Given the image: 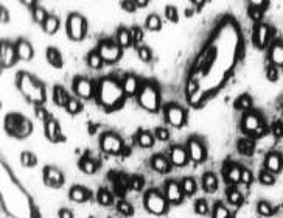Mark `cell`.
<instances>
[{
	"instance_id": "6da1fadb",
	"label": "cell",
	"mask_w": 283,
	"mask_h": 218,
	"mask_svg": "<svg viewBox=\"0 0 283 218\" xmlns=\"http://www.w3.org/2000/svg\"><path fill=\"white\" fill-rule=\"evenodd\" d=\"M97 103L104 107L107 113H112L120 109L126 100V95L123 92L122 81H117L112 77H104L97 84V94H95Z\"/></svg>"
},
{
	"instance_id": "7a4b0ae2",
	"label": "cell",
	"mask_w": 283,
	"mask_h": 218,
	"mask_svg": "<svg viewBox=\"0 0 283 218\" xmlns=\"http://www.w3.org/2000/svg\"><path fill=\"white\" fill-rule=\"evenodd\" d=\"M16 87L19 89V92L24 95V98L33 103L34 106L46 103V98H47L46 86L33 75L27 72H19L16 77Z\"/></svg>"
},
{
	"instance_id": "3957f363",
	"label": "cell",
	"mask_w": 283,
	"mask_h": 218,
	"mask_svg": "<svg viewBox=\"0 0 283 218\" xmlns=\"http://www.w3.org/2000/svg\"><path fill=\"white\" fill-rule=\"evenodd\" d=\"M139 104L148 113H159L160 111V89L154 81H143L140 91L137 94Z\"/></svg>"
},
{
	"instance_id": "277c9868",
	"label": "cell",
	"mask_w": 283,
	"mask_h": 218,
	"mask_svg": "<svg viewBox=\"0 0 283 218\" xmlns=\"http://www.w3.org/2000/svg\"><path fill=\"white\" fill-rule=\"evenodd\" d=\"M5 129L16 139H27L33 133V123L22 114H8L5 117Z\"/></svg>"
},
{
	"instance_id": "5b68a950",
	"label": "cell",
	"mask_w": 283,
	"mask_h": 218,
	"mask_svg": "<svg viewBox=\"0 0 283 218\" xmlns=\"http://www.w3.org/2000/svg\"><path fill=\"white\" fill-rule=\"evenodd\" d=\"M239 125H241V131L245 133V136L249 139H254V140L266 133L263 117H261L260 113H257V111H249V113L243 114V119Z\"/></svg>"
},
{
	"instance_id": "8992f818",
	"label": "cell",
	"mask_w": 283,
	"mask_h": 218,
	"mask_svg": "<svg viewBox=\"0 0 283 218\" xmlns=\"http://www.w3.org/2000/svg\"><path fill=\"white\" fill-rule=\"evenodd\" d=\"M143 206L151 215L162 216L168 212L170 203L167 201L164 192H160L157 189H149L143 196Z\"/></svg>"
},
{
	"instance_id": "52a82bcc",
	"label": "cell",
	"mask_w": 283,
	"mask_h": 218,
	"mask_svg": "<svg viewBox=\"0 0 283 218\" xmlns=\"http://www.w3.org/2000/svg\"><path fill=\"white\" fill-rule=\"evenodd\" d=\"M65 31H67L69 39L79 42L86 38L87 34V20L84 16L78 13H72L67 17V24H65Z\"/></svg>"
},
{
	"instance_id": "ba28073f",
	"label": "cell",
	"mask_w": 283,
	"mask_h": 218,
	"mask_svg": "<svg viewBox=\"0 0 283 218\" xmlns=\"http://www.w3.org/2000/svg\"><path fill=\"white\" fill-rule=\"evenodd\" d=\"M97 50L101 55L104 64H115L123 56V49L118 46L117 41H114V39H101Z\"/></svg>"
},
{
	"instance_id": "9c48e42d",
	"label": "cell",
	"mask_w": 283,
	"mask_h": 218,
	"mask_svg": "<svg viewBox=\"0 0 283 218\" xmlns=\"http://www.w3.org/2000/svg\"><path fill=\"white\" fill-rule=\"evenodd\" d=\"M100 147H101V151L109 156H120L123 148H125V142L117 133L106 131V133H103V136L100 137Z\"/></svg>"
},
{
	"instance_id": "30bf717a",
	"label": "cell",
	"mask_w": 283,
	"mask_h": 218,
	"mask_svg": "<svg viewBox=\"0 0 283 218\" xmlns=\"http://www.w3.org/2000/svg\"><path fill=\"white\" fill-rule=\"evenodd\" d=\"M164 117L165 122L173 126V128H182L187 123V111L179 106V104H174V103H168L164 107Z\"/></svg>"
},
{
	"instance_id": "8fae6325",
	"label": "cell",
	"mask_w": 283,
	"mask_h": 218,
	"mask_svg": "<svg viewBox=\"0 0 283 218\" xmlns=\"http://www.w3.org/2000/svg\"><path fill=\"white\" fill-rule=\"evenodd\" d=\"M185 148L188 151V156H190L191 162L204 164L207 161V148H206V143L203 142L201 137H198V136L188 137V140L185 143Z\"/></svg>"
},
{
	"instance_id": "7c38bea8",
	"label": "cell",
	"mask_w": 283,
	"mask_h": 218,
	"mask_svg": "<svg viewBox=\"0 0 283 218\" xmlns=\"http://www.w3.org/2000/svg\"><path fill=\"white\" fill-rule=\"evenodd\" d=\"M73 92L76 94L78 98H83V100H91V98H95V94H97V86L92 80L86 78V77H76L73 80Z\"/></svg>"
},
{
	"instance_id": "4fadbf2b",
	"label": "cell",
	"mask_w": 283,
	"mask_h": 218,
	"mask_svg": "<svg viewBox=\"0 0 283 218\" xmlns=\"http://www.w3.org/2000/svg\"><path fill=\"white\" fill-rule=\"evenodd\" d=\"M164 195H165L167 201L170 203V206H181L184 203V198H185L182 187H181V183L174 181V179H170V181L165 183Z\"/></svg>"
},
{
	"instance_id": "5bb4252c",
	"label": "cell",
	"mask_w": 283,
	"mask_h": 218,
	"mask_svg": "<svg viewBox=\"0 0 283 218\" xmlns=\"http://www.w3.org/2000/svg\"><path fill=\"white\" fill-rule=\"evenodd\" d=\"M19 61L17 52H16V44L4 41L0 46V65L4 69H10Z\"/></svg>"
},
{
	"instance_id": "9a60e30c",
	"label": "cell",
	"mask_w": 283,
	"mask_h": 218,
	"mask_svg": "<svg viewBox=\"0 0 283 218\" xmlns=\"http://www.w3.org/2000/svg\"><path fill=\"white\" fill-rule=\"evenodd\" d=\"M44 184L52 187V189H59L62 187L65 178H64V173L62 170H59L58 167H53V165H47L44 168Z\"/></svg>"
},
{
	"instance_id": "2e32d148",
	"label": "cell",
	"mask_w": 283,
	"mask_h": 218,
	"mask_svg": "<svg viewBox=\"0 0 283 218\" xmlns=\"http://www.w3.org/2000/svg\"><path fill=\"white\" fill-rule=\"evenodd\" d=\"M168 158H170L173 167H178V168H182V167L188 165V162H190L188 151L184 145H171Z\"/></svg>"
},
{
	"instance_id": "e0dca14e",
	"label": "cell",
	"mask_w": 283,
	"mask_h": 218,
	"mask_svg": "<svg viewBox=\"0 0 283 218\" xmlns=\"http://www.w3.org/2000/svg\"><path fill=\"white\" fill-rule=\"evenodd\" d=\"M44 133H46V137L52 143H59V142L65 140V136L62 134L59 122L53 117H50L46 123H44Z\"/></svg>"
},
{
	"instance_id": "ac0fdd59",
	"label": "cell",
	"mask_w": 283,
	"mask_h": 218,
	"mask_svg": "<svg viewBox=\"0 0 283 218\" xmlns=\"http://www.w3.org/2000/svg\"><path fill=\"white\" fill-rule=\"evenodd\" d=\"M271 41V27L268 24H257L254 28V42L257 49H266Z\"/></svg>"
},
{
	"instance_id": "d6986e66",
	"label": "cell",
	"mask_w": 283,
	"mask_h": 218,
	"mask_svg": "<svg viewBox=\"0 0 283 218\" xmlns=\"http://www.w3.org/2000/svg\"><path fill=\"white\" fill-rule=\"evenodd\" d=\"M241 171H243V167H239L238 164L235 162H226L224 164V168H223V176H224V181L230 186H236L241 183Z\"/></svg>"
},
{
	"instance_id": "ffe728a7",
	"label": "cell",
	"mask_w": 283,
	"mask_h": 218,
	"mask_svg": "<svg viewBox=\"0 0 283 218\" xmlns=\"http://www.w3.org/2000/svg\"><path fill=\"white\" fill-rule=\"evenodd\" d=\"M140 80L134 75V74H126L122 78V87H123V92L126 97H137L139 91H140Z\"/></svg>"
},
{
	"instance_id": "44dd1931",
	"label": "cell",
	"mask_w": 283,
	"mask_h": 218,
	"mask_svg": "<svg viewBox=\"0 0 283 218\" xmlns=\"http://www.w3.org/2000/svg\"><path fill=\"white\" fill-rule=\"evenodd\" d=\"M149 165L159 174H167L173 170V164H171L170 158L164 156V155H154L149 159Z\"/></svg>"
},
{
	"instance_id": "7402d4cb",
	"label": "cell",
	"mask_w": 283,
	"mask_h": 218,
	"mask_svg": "<svg viewBox=\"0 0 283 218\" xmlns=\"http://www.w3.org/2000/svg\"><path fill=\"white\" fill-rule=\"evenodd\" d=\"M69 198H70V201L81 204V203H89L94 198V196H92V192L87 189V187H84V186H73L69 190Z\"/></svg>"
},
{
	"instance_id": "603a6c76",
	"label": "cell",
	"mask_w": 283,
	"mask_h": 218,
	"mask_svg": "<svg viewBox=\"0 0 283 218\" xmlns=\"http://www.w3.org/2000/svg\"><path fill=\"white\" fill-rule=\"evenodd\" d=\"M16 52L19 56V61H31L34 56V49L31 46V42L24 38H20L16 42Z\"/></svg>"
},
{
	"instance_id": "cb8c5ba5",
	"label": "cell",
	"mask_w": 283,
	"mask_h": 218,
	"mask_svg": "<svg viewBox=\"0 0 283 218\" xmlns=\"http://www.w3.org/2000/svg\"><path fill=\"white\" fill-rule=\"evenodd\" d=\"M281 168H283V158L280 153H275V151L269 153L265 159V170H268L274 174H278L281 171Z\"/></svg>"
},
{
	"instance_id": "d4e9b609",
	"label": "cell",
	"mask_w": 283,
	"mask_h": 218,
	"mask_svg": "<svg viewBox=\"0 0 283 218\" xmlns=\"http://www.w3.org/2000/svg\"><path fill=\"white\" fill-rule=\"evenodd\" d=\"M269 61L275 67H283V42L275 41L269 47Z\"/></svg>"
},
{
	"instance_id": "484cf974",
	"label": "cell",
	"mask_w": 283,
	"mask_h": 218,
	"mask_svg": "<svg viewBox=\"0 0 283 218\" xmlns=\"http://www.w3.org/2000/svg\"><path fill=\"white\" fill-rule=\"evenodd\" d=\"M115 41L118 46L125 50V49H131L134 47V42H133V34H131V28H126V27H120L117 30V34H115Z\"/></svg>"
},
{
	"instance_id": "4316f807",
	"label": "cell",
	"mask_w": 283,
	"mask_h": 218,
	"mask_svg": "<svg viewBox=\"0 0 283 218\" xmlns=\"http://www.w3.org/2000/svg\"><path fill=\"white\" fill-rule=\"evenodd\" d=\"M136 143H137L140 148L148 150V148H152V147H154V143H156V137H154V134L149 133V131H146V129H139V131H137V134H136Z\"/></svg>"
},
{
	"instance_id": "83f0119b",
	"label": "cell",
	"mask_w": 283,
	"mask_h": 218,
	"mask_svg": "<svg viewBox=\"0 0 283 218\" xmlns=\"http://www.w3.org/2000/svg\"><path fill=\"white\" fill-rule=\"evenodd\" d=\"M78 167H79V170L84 173V174H95L97 171H98V162L94 159V158H91L89 155H86V156H83L81 159H79V162H78Z\"/></svg>"
},
{
	"instance_id": "f1b7e54d",
	"label": "cell",
	"mask_w": 283,
	"mask_h": 218,
	"mask_svg": "<svg viewBox=\"0 0 283 218\" xmlns=\"http://www.w3.org/2000/svg\"><path fill=\"white\" fill-rule=\"evenodd\" d=\"M236 150L239 155H243L246 158L252 156L254 151H255V142L254 139H249V137H241L236 140Z\"/></svg>"
},
{
	"instance_id": "f546056e",
	"label": "cell",
	"mask_w": 283,
	"mask_h": 218,
	"mask_svg": "<svg viewBox=\"0 0 283 218\" xmlns=\"http://www.w3.org/2000/svg\"><path fill=\"white\" fill-rule=\"evenodd\" d=\"M97 203L100 204V206H104V207H109V206H112L114 204V201H115V198H114V193L109 190V189H106V187H101V189H98V192H97Z\"/></svg>"
},
{
	"instance_id": "4dcf8cb0",
	"label": "cell",
	"mask_w": 283,
	"mask_h": 218,
	"mask_svg": "<svg viewBox=\"0 0 283 218\" xmlns=\"http://www.w3.org/2000/svg\"><path fill=\"white\" fill-rule=\"evenodd\" d=\"M201 184H203V189L207 192V193H215L216 190H218V178H216V174L215 173H212V171H207V173H204L203 174V181H201Z\"/></svg>"
},
{
	"instance_id": "1f68e13d",
	"label": "cell",
	"mask_w": 283,
	"mask_h": 218,
	"mask_svg": "<svg viewBox=\"0 0 283 218\" xmlns=\"http://www.w3.org/2000/svg\"><path fill=\"white\" fill-rule=\"evenodd\" d=\"M46 56H47V61L52 67L55 69H61L64 65V59H62V55L61 52L56 49V47H49L47 52H46Z\"/></svg>"
},
{
	"instance_id": "d6a6232c",
	"label": "cell",
	"mask_w": 283,
	"mask_h": 218,
	"mask_svg": "<svg viewBox=\"0 0 283 218\" xmlns=\"http://www.w3.org/2000/svg\"><path fill=\"white\" fill-rule=\"evenodd\" d=\"M70 95L65 92V89L62 86H55L53 87V103L59 107H65L69 103Z\"/></svg>"
},
{
	"instance_id": "836d02e7",
	"label": "cell",
	"mask_w": 283,
	"mask_h": 218,
	"mask_svg": "<svg viewBox=\"0 0 283 218\" xmlns=\"http://www.w3.org/2000/svg\"><path fill=\"white\" fill-rule=\"evenodd\" d=\"M233 107L236 109V111H241V113H245V114L249 113V111H252V98H251V95H248V94L239 95V97L235 100Z\"/></svg>"
},
{
	"instance_id": "e575fe53",
	"label": "cell",
	"mask_w": 283,
	"mask_h": 218,
	"mask_svg": "<svg viewBox=\"0 0 283 218\" xmlns=\"http://www.w3.org/2000/svg\"><path fill=\"white\" fill-rule=\"evenodd\" d=\"M86 61H87V65L94 70H100L103 67V64H104V61H103V58H101V55L98 53L97 49H94V50H91L89 53H87Z\"/></svg>"
},
{
	"instance_id": "d590c367",
	"label": "cell",
	"mask_w": 283,
	"mask_h": 218,
	"mask_svg": "<svg viewBox=\"0 0 283 218\" xmlns=\"http://www.w3.org/2000/svg\"><path fill=\"white\" fill-rule=\"evenodd\" d=\"M263 11H265V7H263V2H252L249 5V17L257 22V24H261V17H263Z\"/></svg>"
},
{
	"instance_id": "8d00e7d4",
	"label": "cell",
	"mask_w": 283,
	"mask_h": 218,
	"mask_svg": "<svg viewBox=\"0 0 283 218\" xmlns=\"http://www.w3.org/2000/svg\"><path fill=\"white\" fill-rule=\"evenodd\" d=\"M59 27H61V20H59V17L50 14L49 19L46 20V24L42 25V30L46 31L47 34H56L58 30H59Z\"/></svg>"
},
{
	"instance_id": "74e56055",
	"label": "cell",
	"mask_w": 283,
	"mask_h": 218,
	"mask_svg": "<svg viewBox=\"0 0 283 218\" xmlns=\"http://www.w3.org/2000/svg\"><path fill=\"white\" fill-rule=\"evenodd\" d=\"M226 196H227V201H229L232 206H235V207L241 206V204L245 203V196H243V193L239 192L236 187H230V189L226 192Z\"/></svg>"
},
{
	"instance_id": "f35d334b",
	"label": "cell",
	"mask_w": 283,
	"mask_h": 218,
	"mask_svg": "<svg viewBox=\"0 0 283 218\" xmlns=\"http://www.w3.org/2000/svg\"><path fill=\"white\" fill-rule=\"evenodd\" d=\"M31 16H33V20L36 22V24H39V25H44L46 24V20L49 19V13L46 11V8H42L41 5H34L33 8H31Z\"/></svg>"
},
{
	"instance_id": "ab89813d",
	"label": "cell",
	"mask_w": 283,
	"mask_h": 218,
	"mask_svg": "<svg viewBox=\"0 0 283 218\" xmlns=\"http://www.w3.org/2000/svg\"><path fill=\"white\" fill-rule=\"evenodd\" d=\"M181 187H182V192L185 196H193L196 193V190H198V184H196V179L194 178H184L182 183H181Z\"/></svg>"
},
{
	"instance_id": "60d3db41",
	"label": "cell",
	"mask_w": 283,
	"mask_h": 218,
	"mask_svg": "<svg viewBox=\"0 0 283 218\" xmlns=\"http://www.w3.org/2000/svg\"><path fill=\"white\" fill-rule=\"evenodd\" d=\"M145 28L149 31H159L162 28V20L157 14H149L145 20Z\"/></svg>"
},
{
	"instance_id": "b9f144b4",
	"label": "cell",
	"mask_w": 283,
	"mask_h": 218,
	"mask_svg": "<svg viewBox=\"0 0 283 218\" xmlns=\"http://www.w3.org/2000/svg\"><path fill=\"white\" fill-rule=\"evenodd\" d=\"M20 164L24 165V167H27V168H33L37 164V158H36L34 153H31V151H22Z\"/></svg>"
},
{
	"instance_id": "7bdbcfd3",
	"label": "cell",
	"mask_w": 283,
	"mask_h": 218,
	"mask_svg": "<svg viewBox=\"0 0 283 218\" xmlns=\"http://www.w3.org/2000/svg\"><path fill=\"white\" fill-rule=\"evenodd\" d=\"M65 111H67L70 116H76V114H79V113L83 111V103H81V100L76 98V97H70L67 106H65Z\"/></svg>"
},
{
	"instance_id": "ee69618b",
	"label": "cell",
	"mask_w": 283,
	"mask_h": 218,
	"mask_svg": "<svg viewBox=\"0 0 283 218\" xmlns=\"http://www.w3.org/2000/svg\"><path fill=\"white\" fill-rule=\"evenodd\" d=\"M115 207H117V212L125 215V216H133L134 215V206L126 200H118L115 203Z\"/></svg>"
},
{
	"instance_id": "f6af8a7d",
	"label": "cell",
	"mask_w": 283,
	"mask_h": 218,
	"mask_svg": "<svg viewBox=\"0 0 283 218\" xmlns=\"http://www.w3.org/2000/svg\"><path fill=\"white\" fill-rule=\"evenodd\" d=\"M143 187H145V178L142 174H133V176H129V190L142 192Z\"/></svg>"
},
{
	"instance_id": "bcb514c9",
	"label": "cell",
	"mask_w": 283,
	"mask_h": 218,
	"mask_svg": "<svg viewBox=\"0 0 283 218\" xmlns=\"http://www.w3.org/2000/svg\"><path fill=\"white\" fill-rule=\"evenodd\" d=\"M212 218H232V216H230V210L223 203L218 201L212 209Z\"/></svg>"
},
{
	"instance_id": "7dc6e473",
	"label": "cell",
	"mask_w": 283,
	"mask_h": 218,
	"mask_svg": "<svg viewBox=\"0 0 283 218\" xmlns=\"http://www.w3.org/2000/svg\"><path fill=\"white\" fill-rule=\"evenodd\" d=\"M258 181H260V184H263V186H274L275 184V174L263 168L258 174Z\"/></svg>"
},
{
	"instance_id": "c3c4849f",
	"label": "cell",
	"mask_w": 283,
	"mask_h": 218,
	"mask_svg": "<svg viewBox=\"0 0 283 218\" xmlns=\"http://www.w3.org/2000/svg\"><path fill=\"white\" fill-rule=\"evenodd\" d=\"M257 213L261 215V216H271L274 213V207L268 201H260L257 204Z\"/></svg>"
},
{
	"instance_id": "681fc988",
	"label": "cell",
	"mask_w": 283,
	"mask_h": 218,
	"mask_svg": "<svg viewBox=\"0 0 283 218\" xmlns=\"http://www.w3.org/2000/svg\"><path fill=\"white\" fill-rule=\"evenodd\" d=\"M194 213L196 215H201V216H206V215H209L210 213V206H209V203L206 201V200H198L194 203Z\"/></svg>"
},
{
	"instance_id": "f907efd6",
	"label": "cell",
	"mask_w": 283,
	"mask_h": 218,
	"mask_svg": "<svg viewBox=\"0 0 283 218\" xmlns=\"http://www.w3.org/2000/svg\"><path fill=\"white\" fill-rule=\"evenodd\" d=\"M154 137L156 140H160V142H168L171 134H170V129L167 126H157L154 129Z\"/></svg>"
},
{
	"instance_id": "816d5d0a",
	"label": "cell",
	"mask_w": 283,
	"mask_h": 218,
	"mask_svg": "<svg viewBox=\"0 0 283 218\" xmlns=\"http://www.w3.org/2000/svg\"><path fill=\"white\" fill-rule=\"evenodd\" d=\"M185 92H187V97L191 98L194 94H198L199 92V83L196 81L194 78H190L185 84Z\"/></svg>"
},
{
	"instance_id": "f5cc1de1",
	"label": "cell",
	"mask_w": 283,
	"mask_h": 218,
	"mask_svg": "<svg viewBox=\"0 0 283 218\" xmlns=\"http://www.w3.org/2000/svg\"><path fill=\"white\" fill-rule=\"evenodd\" d=\"M34 116H36L41 122H44V123H46V122L52 117L44 104H36V106H34Z\"/></svg>"
},
{
	"instance_id": "db71d44e",
	"label": "cell",
	"mask_w": 283,
	"mask_h": 218,
	"mask_svg": "<svg viewBox=\"0 0 283 218\" xmlns=\"http://www.w3.org/2000/svg\"><path fill=\"white\" fill-rule=\"evenodd\" d=\"M137 56H139V59H140L142 62H151V59H152V52H151L149 47L140 46V47L137 49Z\"/></svg>"
},
{
	"instance_id": "11a10c76",
	"label": "cell",
	"mask_w": 283,
	"mask_h": 218,
	"mask_svg": "<svg viewBox=\"0 0 283 218\" xmlns=\"http://www.w3.org/2000/svg\"><path fill=\"white\" fill-rule=\"evenodd\" d=\"M165 17L173 22V24H178V20H179V13H178V8H174L173 5H168L165 8Z\"/></svg>"
},
{
	"instance_id": "9f6ffc18",
	"label": "cell",
	"mask_w": 283,
	"mask_h": 218,
	"mask_svg": "<svg viewBox=\"0 0 283 218\" xmlns=\"http://www.w3.org/2000/svg\"><path fill=\"white\" fill-rule=\"evenodd\" d=\"M131 34H133V42L134 47H140V42L143 41V30L140 27H133L131 28Z\"/></svg>"
},
{
	"instance_id": "6f0895ef",
	"label": "cell",
	"mask_w": 283,
	"mask_h": 218,
	"mask_svg": "<svg viewBox=\"0 0 283 218\" xmlns=\"http://www.w3.org/2000/svg\"><path fill=\"white\" fill-rule=\"evenodd\" d=\"M252 181H254V174H252V171L248 170V168H243V171H241V183H239V184H243V186L249 187V186L252 184Z\"/></svg>"
},
{
	"instance_id": "680465c9",
	"label": "cell",
	"mask_w": 283,
	"mask_h": 218,
	"mask_svg": "<svg viewBox=\"0 0 283 218\" xmlns=\"http://www.w3.org/2000/svg\"><path fill=\"white\" fill-rule=\"evenodd\" d=\"M266 78H268L269 81H272V83L278 80V69L275 67V65L269 64L268 67H266Z\"/></svg>"
},
{
	"instance_id": "91938a15",
	"label": "cell",
	"mask_w": 283,
	"mask_h": 218,
	"mask_svg": "<svg viewBox=\"0 0 283 218\" xmlns=\"http://www.w3.org/2000/svg\"><path fill=\"white\" fill-rule=\"evenodd\" d=\"M122 8L128 13H134L137 10V5H136V0H123L122 2Z\"/></svg>"
},
{
	"instance_id": "94428289",
	"label": "cell",
	"mask_w": 283,
	"mask_h": 218,
	"mask_svg": "<svg viewBox=\"0 0 283 218\" xmlns=\"http://www.w3.org/2000/svg\"><path fill=\"white\" fill-rule=\"evenodd\" d=\"M58 216H59V218H75L73 212H72L70 209H67V207H62V209H59Z\"/></svg>"
},
{
	"instance_id": "6125c7cd",
	"label": "cell",
	"mask_w": 283,
	"mask_h": 218,
	"mask_svg": "<svg viewBox=\"0 0 283 218\" xmlns=\"http://www.w3.org/2000/svg\"><path fill=\"white\" fill-rule=\"evenodd\" d=\"M0 20H2V24H7V22L10 20V13L4 5L0 7Z\"/></svg>"
},
{
	"instance_id": "be15d7a7",
	"label": "cell",
	"mask_w": 283,
	"mask_h": 218,
	"mask_svg": "<svg viewBox=\"0 0 283 218\" xmlns=\"http://www.w3.org/2000/svg\"><path fill=\"white\" fill-rule=\"evenodd\" d=\"M272 133H274L275 137H281V136H283V125H281V123H274Z\"/></svg>"
},
{
	"instance_id": "e7e4bbea",
	"label": "cell",
	"mask_w": 283,
	"mask_h": 218,
	"mask_svg": "<svg viewBox=\"0 0 283 218\" xmlns=\"http://www.w3.org/2000/svg\"><path fill=\"white\" fill-rule=\"evenodd\" d=\"M131 153H133V148H131V147H126V145H125V148H123V151H122V155H120V156L126 158V156H131Z\"/></svg>"
},
{
	"instance_id": "03108f58",
	"label": "cell",
	"mask_w": 283,
	"mask_h": 218,
	"mask_svg": "<svg viewBox=\"0 0 283 218\" xmlns=\"http://www.w3.org/2000/svg\"><path fill=\"white\" fill-rule=\"evenodd\" d=\"M136 5L137 8H145L148 7V0H136Z\"/></svg>"
},
{
	"instance_id": "003e7915",
	"label": "cell",
	"mask_w": 283,
	"mask_h": 218,
	"mask_svg": "<svg viewBox=\"0 0 283 218\" xmlns=\"http://www.w3.org/2000/svg\"><path fill=\"white\" fill-rule=\"evenodd\" d=\"M185 14H187V17H190V16L193 14V10H187V11H185Z\"/></svg>"
}]
</instances>
